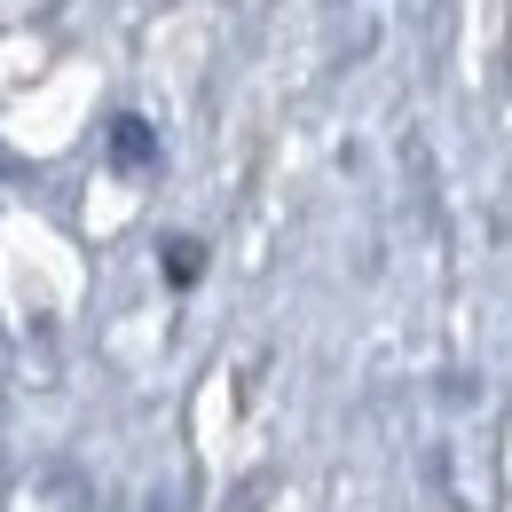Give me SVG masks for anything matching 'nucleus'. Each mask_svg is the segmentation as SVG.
<instances>
[{"instance_id": "nucleus-1", "label": "nucleus", "mask_w": 512, "mask_h": 512, "mask_svg": "<svg viewBox=\"0 0 512 512\" xmlns=\"http://www.w3.org/2000/svg\"><path fill=\"white\" fill-rule=\"evenodd\" d=\"M111 150H119V166H127V174H142L158 142H150V127H142V119H119V127H111Z\"/></svg>"}, {"instance_id": "nucleus-2", "label": "nucleus", "mask_w": 512, "mask_h": 512, "mask_svg": "<svg viewBox=\"0 0 512 512\" xmlns=\"http://www.w3.org/2000/svg\"><path fill=\"white\" fill-rule=\"evenodd\" d=\"M174 284H197V245H174Z\"/></svg>"}]
</instances>
